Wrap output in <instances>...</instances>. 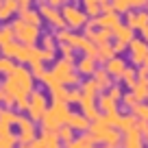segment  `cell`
I'll use <instances>...</instances> for the list:
<instances>
[{
	"instance_id": "35",
	"label": "cell",
	"mask_w": 148,
	"mask_h": 148,
	"mask_svg": "<svg viewBox=\"0 0 148 148\" xmlns=\"http://www.w3.org/2000/svg\"><path fill=\"white\" fill-rule=\"evenodd\" d=\"M50 98L52 100H59V102H65V98H68V87L65 85H57V87L50 89Z\"/></svg>"
},
{
	"instance_id": "43",
	"label": "cell",
	"mask_w": 148,
	"mask_h": 148,
	"mask_svg": "<svg viewBox=\"0 0 148 148\" xmlns=\"http://www.w3.org/2000/svg\"><path fill=\"white\" fill-rule=\"evenodd\" d=\"M55 52H57V50H44V48H42L44 63H52V61H55Z\"/></svg>"
},
{
	"instance_id": "15",
	"label": "cell",
	"mask_w": 148,
	"mask_h": 148,
	"mask_svg": "<svg viewBox=\"0 0 148 148\" xmlns=\"http://www.w3.org/2000/svg\"><path fill=\"white\" fill-rule=\"evenodd\" d=\"M96 68H98V61H96V57H92V55H83L76 61V72H79L81 76H92V74L96 72Z\"/></svg>"
},
{
	"instance_id": "1",
	"label": "cell",
	"mask_w": 148,
	"mask_h": 148,
	"mask_svg": "<svg viewBox=\"0 0 148 148\" xmlns=\"http://www.w3.org/2000/svg\"><path fill=\"white\" fill-rule=\"evenodd\" d=\"M35 76H33L31 68H26L24 63H18L15 65V70L9 74V76H5V89L7 94H9L13 100H18V98H26L31 96V92L35 89Z\"/></svg>"
},
{
	"instance_id": "51",
	"label": "cell",
	"mask_w": 148,
	"mask_h": 148,
	"mask_svg": "<svg viewBox=\"0 0 148 148\" xmlns=\"http://www.w3.org/2000/svg\"><path fill=\"white\" fill-rule=\"evenodd\" d=\"M65 2H74V0H63V5H65Z\"/></svg>"
},
{
	"instance_id": "8",
	"label": "cell",
	"mask_w": 148,
	"mask_h": 148,
	"mask_svg": "<svg viewBox=\"0 0 148 148\" xmlns=\"http://www.w3.org/2000/svg\"><path fill=\"white\" fill-rule=\"evenodd\" d=\"M18 144H33L37 137V129H35V120H31L28 116H20L18 118Z\"/></svg>"
},
{
	"instance_id": "29",
	"label": "cell",
	"mask_w": 148,
	"mask_h": 148,
	"mask_svg": "<svg viewBox=\"0 0 148 148\" xmlns=\"http://www.w3.org/2000/svg\"><path fill=\"white\" fill-rule=\"evenodd\" d=\"M79 89H81V94H85V96H94V98H98V94H100V89H98V85H96V81L89 76L87 81H83V83L79 85Z\"/></svg>"
},
{
	"instance_id": "33",
	"label": "cell",
	"mask_w": 148,
	"mask_h": 148,
	"mask_svg": "<svg viewBox=\"0 0 148 148\" xmlns=\"http://www.w3.org/2000/svg\"><path fill=\"white\" fill-rule=\"evenodd\" d=\"M37 81H42V85H44V87L48 89V92H50L52 87H57V85H61L59 81L55 79V74H52V70H48V68H46V72H44L42 76H39V79H37Z\"/></svg>"
},
{
	"instance_id": "50",
	"label": "cell",
	"mask_w": 148,
	"mask_h": 148,
	"mask_svg": "<svg viewBox=\"0 0 148 148\" xmlns=\"http://www.w3.org/2000/svg\"><path fill=\"white\" fill-rule=\"evenodd\" d=\"M144 142H146V144H148V133H146V135H144Z\"/></svg>"
},
{
	"instance_id": "38",
	"label": "cell",
	"mask_w": 148,
	"mask_h": 148,
	"mask_svg": "<svg viewBox=\"0 0 148 148\" xmlns=\"http://www.w3.org/2000/svg\"><path fill=\"white\" fill-rule=\"evenodd\" d=\"M131 111H133L139 120H148V102H137Z\"/></svg>"
},
{
	"instance_id": "16",
	"label": "cell",
	"mask_w": 148,
	"mask_h": 148,
	"mask_svg": "<svg viewBox=\"0 0 148 148\" xmlns=\"http://www.w3.org/2000/svg\"><path fill=\"white\" fill-rule=\"evenodd\" d=\"M122 148H146L144 146V135L137 131V126L124 133V137H122Z\"/></svg>"
},
{
	"instance_id": "52",
	"label": "cell",
	"mask_w": 148,
	"mask_h": 148,
	"mask_svg": "<svg viewBox=\"0 0 148 148\" xmlns=\"http://www.w3.org/2000/svg\"><path fill=\"white\" fill-rule=\"evenodd\" d=\"M92 148H96V146H92ZM102 148H105V146H102Z\"/></svg>"
},
{
	"instance_id": "9",
	"label": "cell",
	"mask_w": 148,
	"mask_h": 148,
	"mask_svg": "<svg viewBox=\"0 0 148 148\" xmlns=\"http://www.w3.org/2000/svg\"><path fill=\"white\" fill-rule=\"evenodd\" d=\"M39 13H42L44 22L50 24L52 31L65 28V20H63V15H61V9H57V7H50V5H46V2H42V5H39Z\"/></svg>"
},
{
	"instance_id": "47",
	"label": "cell",
	"mask_w": 148,
	"mask_h": 148,
	"mask_svg": "<svg viewBox=\"0 0 148 148\" xmlns=\"http://www.w3.org/2000/svg\"><path fill=\"white\" fill-rule=\"evenodd\" d=\"M137 76H148V63L137 65Z\"/></svg>"
},
{
	"instance_id": "22",
	"label": "cell",
	"mask_w": 148,
	"mask_h": 148,
	"mask_svg": "<svg viewBox=\"0 0 148 148\" xmlns=\"http://www.w3.org/2000/svg\"><path fill=\"white\" fill-rule=\"evenodd\" d=\"M96 20V24L100 28H113L116 24H120L122 20H120V13L118 11H109V13H100L98 18H94Z\"/></svg>"
},
{
	"instance_id": "41",
	"label": "cell",
	"mask_w": 148,
	"mask_h": 148,
	"mask_svg": "<svg viewBox=\"0 0 148 148\" xmlns=\"http://www.w3.org/2000/svg\"><path fill=\"white\" fill-rule=\"evenodd\" d=\"M0 105H7V107H15V100L7 94L5 85H0Z\"/></svg>"
},
{
	"instance_id": "49",
	"label": "cell",
	"mask_w": 148,
	"mask_h": 148,
	"mask_svg": "<svg viewBox=\"0 0 148 148\" xmlns=\"http://www.w3.org/2000/svg\"><path fill=\"white\" fill-rule=\"evenodd\" d=\"M142 37H144V39H146V42H148V26H146V28H144V31H142Z\"/></svg>"
},
{
	"instance_id": "48",
	"label": "cell",
	"mask_w": 148,
	"mask_h": 148,
	"mask_svg": "<svg viewBox=\"0 0 148 148\" xmlns=\"http://www.w3.org/2000/svg\"><path fill=\"white\" fill-rule=\"evenodd\" d=\"M18 2H20V7H31L35 0H18Z\"/></svg>"
},
{
	"instance_id": "10",
	"label": "cell",
	"mask_w": 148,
	"mask_h": 148,
	"mask_svg": "<svg viewBox=\"0 0 148 148\" xmlns=\"http://www.w3.org/2000/svg\"><path fill=\"white\" fill-rule=\"evenodd\" d=\"M129 55H131V63L133 65H142L148 59V42L144 37H133L129 44Z\"/></svg>"
},
{
	"instance_id": "5",
	"label": "cell",
	"mask_w": 148,
	"mask_h": 148,
	"mask_svg": "<svg viewBox=\"0 0 148 148\" xmlns=\"http://www.w3.org/2000/svg\"><path fill=\"white\" fill-rule=\"evenodd\" d=\"M13 35L20 44H37L39 37H42V26H35V24L24 22L22 18H18L13 24Z\"/></svg>"
},
{
	"instance_id": "27",
	"label": "cell",
	"mask_w": 148,
	"mask_h": 148,
	"mask_svg": "<svg viewBox=\"0 0 148 148\" xmlns=\"http://www.w3.org/2000/svg\"><path fill=\"white\" fill-rule=\"evenodd\" d=\"M18 118H20L18 111H13L11 107H7V105H0V122L13 126V124H18Z\"/></svg>"
},
{
	"instance_id": "39",
	"label": "cell",
	"mask_w": 148,
	"mask_h": 148,
	"mask_svg": "<svg viewBox=\"0 0 148 148\" xmlns=\"http://www.w3.org/2000/svg\"><path fill=\"white\" fill-rule=\"evenodd\" d=\"M79 100H81V89L68 87V98H65V102H68V105H79Z\"/></svg>"
},
{
	"instance_id": "20",
	"label": "cell",
	"mask_w": 148,
	"mask_h": 148,
	"mask_svg": "<svg viewBox=\"0 0 148 148\" xmlns=\"http://www.w3.org/2000/svg\"><path fill=\"white\" fill-rule=\"evenodd\" d=\"M18 9H20L18 0H2V2H0V22L11 20L15 13H18Z\"/></svg>"
},
{
	"instance_id": "2",
	"label": "cell",
	"mask_w": 148,
	"mask_h": 148,
	"mask_svg": "<svg viewBox=\"0 0 148 148\" xmlns=\"http://www.w3.org/2000/svg\"><path fill=\"white\" fill-rule=\"evenodd\" d=\"M70 116H72V111H70V105L68 102H59V100H52V105L46 109V113H44V118L39 122H42V129L44 131H59V126L68 124Z\"/></svg>"
},
{
	"instance_id": "32",
	"label": "cell",
	"mask_w": 148,
	"mask_h": 148,
	"mask_svg": "<svg viewBox=\"0 0 148 148\" xmlns=\"http://www.w3.org/2000/svg\"><path fill=\"white\" fill-rule=\"evenodd\" d=\"M15 65H18V61H15V59L0 55V74H2V76H9V74L15 70Z\"/></svg>"
},
{
	"instance_id": "14",
	"label": "cell",
	"mask_w": 148,
	"mask_h": 148,
	"mask_svg": "<svg viewBox=\"0 0 148 148\" xmlns=\"http://www.w3.org/2000/svg\"><path fill=\"white\" fill-rule=\"evenodd\" d=\"M105 70L113 76V79H118L120 81V76L124 74V70H126V61L122 59L120 55H113L109 61H105Z\"/></svg>"
},
{
	"instance_id": "36",
	"label": "cell",
	"mask_w": 148,
	"mask_h": 148,
	"mask_svg": "<svg viewBox=\"0 0 148 148\" xmlns=\"http://www.w3.org/2000/svg\"><path fill=\"white\" fill-rule=\"evenodd\" d=\"M15 144H18V135H13V133L0 135V148H15Z\"/></svg>"
},
{
	"instance_id": "19",
	"label": "cell",
	"mask_w": 148,
	"mask_h": 148,
	"mask_svg": "<svg viewBox=\"0 0 148 148\" xmlns=\"http://www.w3.org/2000/svg\"><path fill=\"white\" fill-rule=\"evenodd\" d=\"M92 79L96 81V85H98L100 92H105V89H109L111 85H113V76H111L105 68H96V72L92 74Z\"/></svg>"
},
{
	"instance_id": "40",
	"label": "cell",
	"mask_w": 148,
	"mask_h": 148,
	"mask_svg": "<svg viewBox=\"0 0 148 148\" xmlns=\"http://www.w3.org/2000/svg\"><path fill=\"white\" fill-rule=\"evenodd\" d=\"M120 102H122L124 107H129V109H133V107L137 105L139 100L135 98V94H133V92H129V94H122V100H120Z\"/></svg>"
},
{
	"instance_id": "54",
	"label": "cell",
	"mask_w": 148,
	"mask_h": 148,
	"mask_svg": "<svg viewBox=\"0 0 148 148\" xmlns=\"http://www.w3.org/2000/svg\"><path fill=\"white\" fill-rule=\"evenodd\" d=\"M146 11H148V5H146Z\"/></svg>"
},
{
	"instance_id": "6",
	"label": "cell",
	"mask_w": 148,
	"mask_h": 148,
	"mask_svg": "<svg viewBox=\"0 0 148 148\" xmlns=\"http://www.w3.org/2000/svg\"><path fill=\"white\" fill-rule=\"evenodd\" d=\"M48 107H50V105H48L46 92H42V89H33L31 96H28V109H26L28 118L35 120V122H39L44 118V113H46Z\"/></svg>"
},
{
	"instance_id": "24",
	"label": "cell",
	"mask_w": 148,
	"mask_h": 148,
	"mask_svg": "<svg viewBox=\"0 0 148 148\" xmlns=\"http://www.w3.org/2000/svg\"><path fill=\"white\" fill-rule=\"evenodd\" d=\"M113 55H116V50H113V44H111V42L96 44V61H98V63H105V61H109Z\"/></svg>"
},
{
	"instance_id": "11",
	"label": "cell",
	"mask_w": 148,
	"mask_h": 148,
	"mask_svg": "<svg viewBox=\"0 0 148 148\" xmlns=\"http://www.w3.org/2000/svg\"><path fill=\"white\" fill-rule=\"evenodd\" d=\"M124 15H126L124 22L129 24L133 31H139V33H142L144 28L148 26V11H146V7H144V9H129Z\"/></svg>"
},
{
	"instance_id": "23",
	"label": "cell",
	"mask_w": 148,
	"mask_h": 148,
	"mask_svg": "<svg viewBox=\"0 0 148 148\" xmlns=\"http://www.w3.org/2000/svg\"><path fill=\"white\" fill-rule=\"evenodd\" d=\"M135 126H137V116H135L133 111H131V113H120V120H118V124H116V129L120 131V133H126V131L135 129Z\"/></svg>"
},
{
	"instance_id": "46",
	"label": "cell",
	"mask_w": 148,
	"mask_h": 148,
	"mask_svg": "<svg viewBox=\"0 0 148 148\" xmlns=\"http://www.w3.org/2000/svg\"><path fill=\"white\" fill-rule=\"evenodd\" d=\"M65 148H89V146H87V144H83L81 139H72V142L65 144Z\"/></svg>"
},
{
	"instance_id": "37",
	"label": "cell",
	"mask_w": 148,
	"mask_h": 148,
	"mask_svg": "<svg viewBox=\"0 0 148 148\" xmlns=\"http://www.w3.org/2000/svg\"><path fill=\"white\" fill-rule=\"evenodd\" d=\"M11 39H15V35H13V26H11V24H2V26H0V44L11 42Z\"/></svg>"
},
{
	"instance_id": "28",
	"label": "cell",
	"mask_w": 148,
	"mask_h": 148,
	"mask_svg": "<svg viewBox=\"0 0 148 148\" xmlns=\"http://www.w3.org/2000/svg\"><path fill=\"white\" fill-rule=\"evenodd\" d=\"M20 46L22 44L18 42V39H11V42H5V44H0V55H5V57H11V59H15L20 52Z\"/></svg>"
},
{
	"instance_id": "12",
	"label": "cell",
	"mask_w": 148,
	"mask_h": 148,
	"mask_svg": "<svg viewBox=\"0 0 148 148\" xmlns=\"http://www.w3.org/2000/svg\"><path fill=\"white\" fill-rule=\"evenodd\" d=\"M31 148H61V139L55 131H44L39 137H35Z\"/></svg>"
},
{
	"instance_id": "34",
	"label": "cell",
	"mask_w": 148,
	"mask_h": 148,
	"mask_svg": "<svg viewBox=\"0 0 148 148\" xmlns=\"http://www.w3.org/2000/svg\"><path fill=\"white\" fill-rule=\"evenodd\" d=\"M74 133H76V131H74L70 124H63V126H59V131H57V135H59L61 144H68V142H72V139H74Z\"/></svg>"
},
{
	"instance_id": "21",
	"label": "cell",
	"mask_w": 148,
	"mask_h": 148,
	"mask_svg": "<svg viewBox=\"0 0 148 148\" xmlns=\"http://www.w3.org/2000/svg\"><path fill=\"white\" fill-rule=\"evenodd\" d=\"M81 5L89 18H98L102 13V7L109 5V0H81Z\"/></svg>"
},
{
	"instance_id": "25",
	"label": "cell",
	"mask_w": 148,
	"mask_h": 148,
	"mask_svg": "<svg viewBox=\"0 0 148 148\" xmlns=\"http://www.w3.org/2000/svg\"><path fill=\"white\" fill-rule=\"evenodd\" d=\"M131 92L135 94V98H137L139 102L146 100V96H148V76H137V81H135V85L131 87Z\"/></svg>"
},
{
	"instance_id": "26",
	"label": "cell",
	"mask_w": 148,
	"mask_h": 148,
	"mask_svg": "<svg viewBox=\"0 0 148 148\" xmlns=\"http://www.w3.org/2000/svg\"><path fill=\"white\" fill-rule=\"evenodd\" d=\"M87 37H89V39H94L96 44H105V42H111V39H113V33H111V28H100V26H96Z\"/></svg>"
},
{
	"instance_id": "17",
	"label": "cell",
	"mask_w": 148,
	"mask_h": 148,
	"mask_svg": "<svg viewBox=\"0 0 148 148\" xmlns=\"http://www.w3.org/2000/svg\"><path fill=\"white\" fill-rule=\"evenodd\" d=\"M18 18H22L24 22H28V24H35V26H42L44 24V18H42V13H39V9H33V7H20Z\"/></svg>"
},
{
	"instance_id": "7",
	"label": "cell",
	"mask_w": 148,
	"mask_h": 148,
	"mask_svg": "<svg viewBox=\"0 0 148 148\" xmlns=\"http://www.w3.org/2000/svg\"><path fill=\"white\" fill-rule=\"evenodd\" d=\"M122 100V89L118 85H111L109 89L98 94V109L102 113H109V111H116L118 109V102Z\"/></svg>"
},
{
	"instance_id": "31",
	"label": "cell",
	"mask_w": 148,
	"mask_h": 148,
	"mask_svg": "<svg viewBox=\"0 0 148 148\" xmlns=\"http://www.w3.org/2000/svg\"><path fill=\"white\" fill-rule=\"evenodd\" d=\"M39 42H42L44 50H59V39H57L55 33H46V35H42V37H39Z\"/></svg>"
},
{
	"instance_id": "13",
	"label": "cell",
	"mask_w": 148,
	"mask_h": 148,
	"mask_svg": "<svg viewBox=\"0 0 148 148\" xmlns=\"http://www.w3.org/2000/svg\"><path fill=\"white\" fill-rule=\"evenodd\" d=\"M111 33H113V39H116V42H120V44H124V46H129L131 39L135 37V31H133L126 22L116 24V26L111 28Z\"/></svg>"
},
{
	"instance_id": "42",
	"label": "cell",
	"mask_w": 148,
	"mask_h": 148,
	"mask_svg": "<svg viewBox=\"0 0 148 148\" xmlns=\"http://www.w3.org/2000/svg\"><path fill=\"white\" fill-rule=\"evenodd\" d=\"M59 52H61V57L74 59V46H70V44H59Z\"/></svg>"
},
{
	"instance_id": "4",
	"label": "cell",
	"mask_w": 148,
	"mask_h": 148,
	"mask_svg": "<svg viewBox=\"0 0 148 148\" xmlns=\"http://www.w3.org/2000/svg\"><path fill=\"white\" fill-rule=\"evenodd\" d=\"M61 15H63V20H65V26L72 28V31L85 28V24H87V20H89V15L85 13L83 7L74 5V2H65V5L61 7Z\"/></svg>"
},
{
	"instance_id": "53",
	"label": "cell",
	"mask_w": 148,
	"mask_h": 148,
	"mask_svg": "<svg viewBox=\"0 0 148 148\" xmlns=\"http://www.w3.org/2000/svg\"><path fill=\"white\" fill-rule=\"evenodd\" d=\"M146 102H148V96H146Z\"/></svg>"
},
{
	"instance_id": "30",
	"label": "cell",
	"mask_w": 148,
	"mask_h": 148,
	"mask_svg": "<svg viewBox=\"0 0 148 148\" xmlns=\"http://www.w3.org/2000/svg\"><path fill=\"white\" fill-rule=\"evenodd\" d=\"M120 81H122L129 89L133 87L135 81H137V65H126V70H124V74L120 76Z\"/></svg>"
},
{
	"instance_id": "45",
	"label": "cell",
	"mask_w": 148,
	"mask_h": 148,
	"mask_svg": "<svg viewBox=\"0 0 148 148\" xmlns=\"http://www.w3.org/2000/svg\"><path fill=\"white\" fill-rule=\"evenodd\" d=\"M131 9H144V7L148 5V0H129Z\"/></svg>"
},
{
	"instance_id": "44",
	"label": "cell",
	"mask_w": 148,
	"mask_h": 148,
	"mask_svg": "<svg viewBox=\"0 0 148 148\" xmlns=\"http://www.w3.org/2000/svg\"><path fill=\"white\" fill-rule=\"evenodd\" d=\"M15 109L18 111H26L28 109V96L26 98H18V100H15Z\"/></svg>"
},
{
	"instance_id": "3",
	"label": "cell",
	"mask_w": 148,
	"mask_h": 148,
	"mask_svg": "<svg viewBox=\"0 0 148 148\" xmlns=\"http://www.w3.org/2000/svg\"><path fill=\"white\" fill-rule=\"evenodd\" d=\"M50 70H52V74H55V79L59 81L61 85H65V87H76V85H81V74L76 72V61L74 59H68V57L55 59Z\"/></svg>"
},
{
	"instance_id": "18",
	"label": "cell",
	"mask_w": 148,
	"mask_h": 148,
	"mask_svg": "<svg viewBox=\"0 0 148 148\" xmlns=\"http://www.w3.org/2000/svg\"><path fill=\"white\" fill-rule=\"evenodd\" d=\"M68 124L72 126L76 133H85V131H89V124H92V120L85 116L83 111H79V113H74V111H72V116H70Z\"/></svg>"
}]
</instances>
